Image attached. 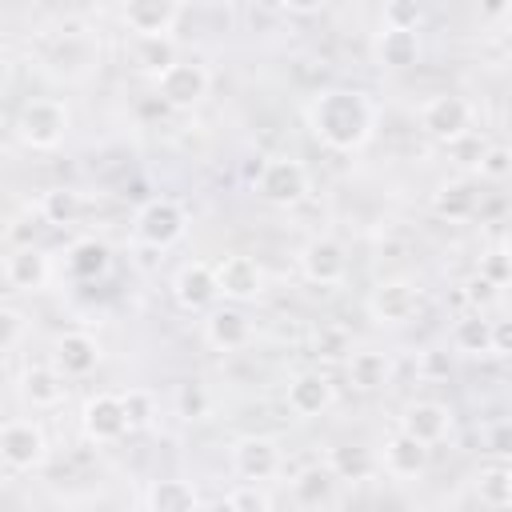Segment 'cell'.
Here are the masks:
<instances>
[{
    "mask_svg": "<svg viewBox=\"0 0 512 512\" xmlns=\"http://www.w3.org/2000/svg\"><path fill=\"white\" fill-rule=\"evenodd\" d=\"M300 268H304V276H308L312 284L336 288V284L348 276V252H344L340 240L316 236V240H308V244L300 248Z\"/></svg>",
    "mask_w": 512,
    "mask_h": 512,
    "instance_id": "cell-10",
    "label": "cell"
},
{
    "mask_svg": "<svg viewBox=\"0 0 512 512\" xmlns=\"http://www.w3.org/2000/svg\"><path fill=\"white\" fill-rule=\"evenodd\" d=\"M180 412L192 416V420H200V416L208 412V392H204L200 384H184V388H180Z\"/></svg>",
    "mask_w": 512,
    "mask_h": 512,
    "instance_id": "cell-42",
    "label": "cell"
},
{
    "mask_svg": "<svg viewBox=\"0 0 512 512\" xmlns=\"http://www.w3.org/2000/svg\"><path fill=\"white\" fill-rule=\"evenodd\" d=\"M496 296H500V288H496V284H488V280H484L480 272L464 280V300H468V304H472L476 312H480V308H488V304H492Z\"/></svg>",
    "mask_w": 512,
    "mask_h": 512,
    "instance_id": "cell-40",
    "label": "cell"
},
{
    "mask_svg": "<svg viewBox=\"0 0 512 512\" xmlns=\"http://www.w3.org/2000/svg\"><path fill=\"white\" fill-rule=\"evenodd\" d=\"M472 124H476V108L460 92H440L420 104V128L436 144H460L472 132Z\"/></svg>",
    "mask_w": 512,
    "mask_h": 512,
    "instance_id": "cell-2",
    "label": "cell"
},
{
    "mask_svg": "<svg viewBox=\"0 0 512 512\" xmlns=\"http://www.w3.org/2000/svg\"><path fill=\"white\" fill-rule=\"evenodd\" d=\"M476 168H480V176H488V180H504V176H512L508 144H492V148H484V156L476 160Z\"/></svg>",
    "mask_w": 512,
    "mask_h": 512,
    "instance_id": "cell-37",
    "label": "cell"
},
{
    "mask_svg": "<svg viewBox=\"0 0 512 512\" xmlns=\"http://www.w3.org/2000/svg\"><path fill=\"white\" fill-rule=\"evenodd\" d=\"M20 396L32 408H56L64 400V372L56 364H28L20 376Z\"/></svg>",
    "mask_w": 512,
    "mask_h": 512,
    "instance_id": "cell-21",
    "label": "cell"
},
{
    "mask_svg": "<svg viewBox=\"0 0 512 512\" xmlns=\"http://www.w3.org/2000/svg\"><path fill=\"white\" fill-rule=\"evenodd\" d=\"M380 28H404V32H416V28H420V8L408 4V0H392V4H384Z\"/></svg>",
    "mask_w": 512,
    "mask_h": 512,
    "instance_id": "cell-35",
    "label": "cell"
},
{
    "mask_svg": "<svg viewBox=\"0 0 512 512\" xmlns=\"http://www.w3.org/2000/svg\"><path fill=\"white\" fill-rule=\"evenodd\" d=\"M308 128L332 152H356L372 140L376 108L360 88H328L308 104Z\"/></svg>",
    "mask_w": 512,
    "mask_h": 512,
    "instance_id": "cell-1",
    "label": "cell"
},
{
    "mask_svg": "<svg viewBox=\"0 0 512 512\" xmlns=\"http://www.w3.org/2000/svg\"><path fill=\"white\" fill-rule=\"evenodd\" d=\"M0 460L8 472H32L48 460V436L36 420H8L0 432Z\"/></svg>",
    "mask_w": 512,
    "mask_h": 512,
    "instance_id": "cell-6",
    "label": "cell"
},
{
    "mask_svg": "<svg viewBox=\"0 0 512 512\" xmlns=\"http://www.w3.org/2000/svg\"><path fill=\"white\" fill-rule=\"evenodd\" d=\"M24 332H28V316H24L16 304H4V308H0V348H4L8 356L20 348Z\"/></svg>",
    "mask_w": 512,
    "mask_h": 512,
    "instance_id": "cell-34",
    "label": "cell"
},
{
    "mask_svg": "<svg viewBox=\"0 0 512 512\" xmlns=\"http://www.w3.org/2000/svg\"><path fill=\"white\" fill-rule=\"evenodd\" d=\"M232 468L240 480H272L280 472V448L268 436H240L232 448Z\"/></svg>",
    "mask_w": 512,
    "mask_h": 512,
    "instance_id": "cell-15",
    "label": "cell"
},
{
    "mask_svg": "<svg viewBox=\"0 0 512 512\" xmlns=\"http://www.w3.org/2000/svg\"><path fill=\"white\" fill-rule=\"evenodd\" d=\"M332 492H336V472H332L328 464H308V468H300L296 480H292V496H296V504H304V508L328 504Z\"/></svg>",
    "mask_w": 512,
    "mask_h": 512,
    "instance_id": "cell-27",
    "label": "cell"
},
{
    "mask_svg": "<svg viewBox=\"0 0 512 512\" xmlns=\"http://www.w3.org/2000/svg\"><path fill=\"white\" fill-rule=\"evenodd\" d=\"M400 432H408L412 440H420V444L432 448V444H440L452 432V408L440 404V400H416V404L404 408Z\"/></svg>",
    "mask_w": 512,
    "mask_h": 512,
    "instance_id": "cell-16",
    "label": "cell"
},
{
    "mask_svg": "<svg viewBox=\"0 0 512 512\" xmlns=\"http://www.w3.org/2000/svg\"><path fill=\"white\" fill-rule=\"evenodd\" d=\"M80 420H84L88 440H96V444H116L124 432H132L124 396H116V392H96V396L84 404Z\"/></svg>",
    "mask_w": 512,
    "mask_h": 512,
    "instance_id": "cell-9",
    "label": "cell"
},
{
    "mask_svg": "<svg viewBox=\"0 0 512 512\" xmlns=\"http://www.w3.org/2000/svg\"><path fill=\"white\" fill-rule=\"evenodd\" d=\"M484 448L492 456H512V420H496L488 432H484Z\"/></svg>",
    "mask_w": 512,
    "mask_h": 512,
    "instance_id": "cell-41",
    "label": "cell"
},
{
    "mask_svg": "<svg viewBox=\"0 0 512 512\" xmlns=\"http://www.w3.org/2000/svg\"><path fill=\"white\" fill-rule=\"evenodd\" d=\"M492 340H496V356H512V320H496Z\"/></svg>",
    "mask_w": 512,
    "mask_h": 512,
    "instance_id": "cell-44",
    "label": "cell"
},
{
    "mask_svg": "<svg viewBox=\"0 0 512 512\" xmlns=\"http://www.w3.org/2000/svg\"><path fill=\"white\" fill-rule=\"evenodd\" d=\"M108 268H112V248H108L104 240L88 236V240H76V244L68 248V272H72L76 280H96V276H104Z\"/></svg>",
    "mask_w": 512,
    "mask_h": 512,
    "instance_id": "cell-28",
    "label": "cell"
},
{
    "mask_svg": "<svg viewBox=\"0 0 512 512\" xmlns=\"http://www.w3.org/2000/svg\"><path fill=\"white\" fill-rule=\"evenodd\" d=\"M84 212V200L76 188H48L40 196V220L48 224H76Z\"/></svg>",
    "mask_w": 512,
    "mask_h": 512,
    "instance_id": "cell-31",
    "label": "cell"
},
{
    "mask_svg": "<svg viewBox=\"0 0 512 512\" xmlns=\"http://www.w3.org/2000/svg\"><path fill=\"white\" fill-rule=\"evenodd\" d=\"M420 308V288L404 276H392V280H380L372 292H368V316L376 324H408Z\"/></svg>",
    "mask_w": 512,
    "mask_h": 512,
    "instance_id": "cell-8",
    "label": "cell"
},
{
    "mask_svg": "<svg viewBox=\"0 0 512 512\" xmlns=\"http://www.w3.org/2000/svg\"><path fill=\"white\" fill-rule=\"evenodd\" d=\"M212 88V76L200 60H176L164 76H156V96L168 108H196Z\"/></svg>",
    "mask_w": 512,
    "mask_h": 512,
    "instance_id": "cell-7",
    "label": "cell"
},
{
    "mask_svg": "<svg viewBox=\"0 0 512 512\" xmlns=\"http://www.w3.org/2000/svg\"><path fill=\"white\" fill-rule=\"evenodd\" d=\"M4 280L8 288L16 292H40L48 280H52V260L44 248L36 244H16L8 256H4Z\"/></svg>",
    "mask_w": 512,
    "mask_h": 512,
    "instance_id": "cell-13",
    "label": "cell"
},
{
    "mask_svg": "<svg viewBox=\"0 0 512 512\" xmlns=\"http://www.w3.org/2000/svg\"><path fill=\"white\" fill-rule=\"evenodd\" d=\"M188 232V212L184 204H176L172 196H160V200H148L140 212H136V240L164 252L172 248L180 236Z\"/></svg>",
    "mask_w": 512,
    "mask_h": 512,
    "instance_id": "cell-5",
    "label": "cell"
},
{
    "mask_svg": "<svg viewBox=\"0 0 512 512\" xmlns=\"http://www.w3.org/2000/svg\"><path fill=\"white\" fill-rule=\"evenodd\" d=\"M508 156H512V144H508Z\"/></svg>",
    "mask_w": 512,
    "mask_h": 512,
    "instance_id": "cell-47",
    "label": "cell"
},
{
    "mask_svg": "<svg viewBox=\"0 0 512 512\" xmlns=\"http://www.w3.org/2000/svg\"><path fill=\"white\" fill-rule=\"evenodd\" d=\"M452 344H456V352H464V356H496L492 320H484L480 312L456 320V328H452Z\"/></svg>",
    "mask_w": 512,
    "mask_h": 512,
    "instance_id": "cell-29",
    "label": "cell"
},
{
    "mask_svg": "<svg viewBox=\"0 0 512 512\" xmlns=\"http://www.w3.org/2000/svg\"><path fill=\"white\" fill-rule=\"evenodd\" d=\"M148 512H200V496L188 480L164 476L148 488Z\"/></svg>",
    "mask_w": 512,
    "mask_h": 512,
    "instance_id": "cell-26",
    "label": "cell"
},
{
    "mask_svg": "<svg viewBox=\"0 0 512 512\" xmlns=\"http://www.w3.org/2000/svg\"><path fill=\"white\" fill-rule=\"evenodd\" d=\"M204 340L216 348V352H236L252 340V320L240 312V308H212L208 320H204Z\"/></svg>",
    "mask_w": 512,
    "mask_h": 512,
    "instance_id": "cell-18",
    "label": "cell"
},
{
    "mask_svg": "<svg viewBox=\"0 0 512 512\" xmlns=\"http://www.w3.org/2000/svg\"><path fill=\"white\" fill-rule=\"evenodd\" d=\"M380 464H384L388 476H396V480H412V476H420V472L428 468V444L412 440L408 432H392V436L384 440V456H380Z\"/></svg>",
    "mask_w": 512,
    "mask_h": 512,
    "instance_id": "cell-19",
    "label": "cell"
},
{
    "mask_svg": "<svg viewBox=\"0 0 512 512\" xmlns=\"http://www.w3.org/2000/svg\"><path fill=\"white\" fill-rule=\"evenodd\" d=\"M16 136H20L28 148H36V152L56 148V144L68 136V108H64L60 100H52V96L28 100V104L20 108V116H16Z\"/></svg>",
    "mask_w": 512,
    "mask_h": 512,
    "instance_id": "cell-3",
    "label": "cell"
},
{
    "mask_svg": "<svg viewBox=\"0 0 512 512\" xmlns=\"http://www.w3.org/2000/svg\"><path fill=\"white\" fill-rule=\"evenodd\" d=\"M280 12H296V16H312V12H320V4H280Z\"/></svg>",
    "mask_w": 512,
    "mask_h": 512,
    "instance_id": "cell-46",
    "label": "cell"
},
{
    "mask_svg": "<svg viewBox=\"0 0 512 512\" xmlns=\"http://www.w3.org/2000/svg\"><path fill=\"white\" fill-rule=\"evenodd\" d=\"M480 500L492 508H512V468H488L480 476Z\"/></svg>",
    "mask_w": 512,
    "mask_h": 512,
    "instance_id": "cell-33",
    "label": "cell"
},
{
    "mask_svg": "<svg viewBox=\"0 0 512 512\" xmlns=\"http://www.w3.org/2000/svg\"><path fill=\"white\" fill-rule=\"evenodd\" d=\"M328 468L336 472V480H368L376 472V456L360 444H336L328 452Z\"/></svg>",
    "mask_w": 512,
    "mask_h": 512,
    "instance_id": "cell-30",
    "label": "cell"
},
{
    "mask_svg": "<svg viewBox=\"0 0 512 512\" xmlns=\"http://www.w3.org/2000/svg\"><path fill=\"white\" fill-rule=\"evenodd\" d=\"M96 64V44L84 32H64L52 48V72L60 76H84Z\"/></svg>",
    "mask_w": 512,
    "mask_h": 512,
    "instance_id": "cell-23",
    "label": "cell"
},
{
    "mask_svg": "<svg viewBox=\"0 0 512 512\" xmlns=\"http://www.w3.org/2000/svg\"><path fill=\"white\" fill-rule=\"evenodd\" d=\"M180 4L176 0H128L120 8V24L128 32H136V40H152V36H168L180 20Z\"/></svg>",
    "mask_w": 512,
    "mask_h": 512,
    "instance_id": "cell-11",
    "label": "cell"
},
{
    "mask_svg": "<svg viewBox=\"0 0 512 512\" xmlns=\"http://www.w3.org/2000/svg\"><path fill=\"white\" fill-rule=\"evenodd\" d=\"M376 60L384 68H412L420 60V36L404 28H380L376 32Z\"/></svg>",
    "mask_w": 512,
    "mask_h": 512,
    "instance_id": "cell-25",
    "label": "cell"
},
{
    "mask_svg": "<svg viewBox=\"0 0 512 512\" xmlns=\"http://www.w3.org/2000/svg\"><path fill=\"white\" fill-rule=\"evenodd\" d=\"M120 396H124V408H128V424H132V428H148L152 416H156V408H152V392H144V388H128V392H120Z\"/></svg>",
    "mask_w": 512,
    "mask_h": 512,
    "instance_id": "cell-36",
    "label": "cell"
},
{
    "mask_svg": "<svg viewBox=\"0 0 512 512\" xmlns=\"http://www.w3.org/2000/svg\"><path fill=\"white\" fill-rule=\"evenodd\" d=\"M216 284H220V296L236 300V304H248L264 292V268L244 256V252H232L216 264Z\"/></svg>",
    "mask_w": 512,
    "mask_h": 512,
    "instance_id": "cell-12",
    "label": "cell"
},
{
    "mask_svg": "<svg viewBox=\"0 0 512 512\" xmlns=\"http://www.w3.org/2000/svg\"><path fill=\"white\" fill-rule=\"evenodd\" d=\"M136 64L152 76H164L176 64V44L172 36H152V40H136Z\"/></svg>",
    "mask_w": 512,
    "mask_h": 512,
    "instance_id": "cell-32",
    "label": "cell"
},
{
    "mask_svg": "<svg viewBox=\"0 0 512 512\" xmlns=\"http://www.w3.org/2000/svg\"><path fill=\"white\" fill-rule=\"evenodd\" d=\"M256 196L276 204V208H292L308 196V168L292 156H272L260 164L256 172Z\"/></svg>",
    "mask_w": 512,
    "mask_h": 512,
    "instance_id": "cell-4",
    "label": "cell"
},
{
    "mask_svg": "<svg viewBox=\"0 0 512 512\" xmlns=\"http://www.w3.org/2000/svg\"><path fill=\"white\" fill-rule=\"evenodd\" d=\"M420 372L424 376H448V352H424Z\"/></svg>",
    "mask_w": 512,
    "mask_h": 512,
    "instance_id": "cell-45",
    "label": "cell"
},
{
    "mask_svg": "<svg viewBox=\"0 0 512 512\" xmlns=\"http://www.w3.org/2000/svg\"><path fill=\"white\" fill-rule=\"evenodd\" d=\"M284 400H288V408L296 412V416H320V412H328L332 408V400H336V388H332V380L324 376V372H300V376H292L288 380V392H284Z\"/></svg>",
    "mask_w": 512,
    "mask_h": 512,
    "instance_id": "cell-17",
    "label": "cell"
},
{
    "mask_svg": "<svg viewBox=\"0 0 512 512\" xmlns=\"http://www.w3.org/2000/svg\"><path fill=\"white\" fill-rule=\"evenodd\" d=\"M316 352H320V356H344V352H352V348H348V340H344L340 328H320V332H316Z\"/></svg>",
    "mask_w": 512,
    "mask_h": 512,
    "instance_id": "cell-43",
    "label": "cell"
},
{
    "mask_svg": "<svg viewBox=\"0 0 512 512\" xmlns=\"http://www.w3.org/2000/svg\"><path fill=\"white\" fill-rule=\"evenodd\" d=\"M508 256H512V244H508Z\"/></svg>",
    "mask_w": 512,
    "mask_h": 512,
    "instance_id": "cell-48",
    "label": "cell"
},
{
    "mask_svg": "<svg viewBox=\"0 0 512 512\" xmlns=\"http://www.w3.org/2000/svg\"><path fill=\"white\" fill-rule=\"evenodd\" d=\"M348 384L360 388V392H380L388 380H392V360L376 348H356L348 352Z\"/></svg>",
    "mask_w": 512,
    "mask_h": 512,
    "instance_id": "cell-22",
    "label": "cell"
},
{
    "mask_svg": "<svg viewBox=\"0 0 512 512\" xmlns=\"http://www.w3.org/2000/svg\"><path fill=\"white\" fill-rule=\"evenodd\" d=\"M52 364H56L64 376H88V372L100 364V344H96L88 332H64V336L56 340Z\"/></svg>",
    "mask_w": 512,
    "mask_h": 512,
    "instance_id": "cell-20",
    "label": "cell"
},
{
    "mask_svg": "<svg viewBox=\"0 0 512 512\" xmlns=\"http://www.w3.org/2000/svg\"><path fill=\"white\" fill-rule=\"evenodd\" d=\"M432 212L448 224H460V220H472L476 216V192L468 180H444L436 192H432Z\"/></svg>",
    "mask_w": 512,
    "mask_h": 512,
    "instance_id": "cell-24",
    "label": "cell"
},
{
    "mask_svg": "<svg viewBox=\"0 0 512 512\" xmlns=\"http://www.w3.org/2000/svg\"><path fill=\"white\" fill-rule=\"evenodd\" d=\"M224 512H268V496H264L256 484H244V488H236V492L228 496Z\"/></svg>",
    "mask_w": 512,
    "mask_h": 512,
    "instance_id": "cell-39",
    "label": "cell"
},
{
    "mask_svg": "<svg viewBox=\"0 0 512 512\" xmlns=\"http://www.w3.org/2000/svg\"><path fill=\"white\" fill-rule=\"evenodd\" d=\"M172 296L180 308L188 312H204L216 296H220V284H216V264H204V260H192L176 272L172 280Z\"/></svg>",
    "mask_w": 512,
    "mask_h": 512,
    "instance_id": "cell-14",
    "label": "cell"
},
{
    "mask_svg": "<svg viewBox=\"0 0 512 512\" xmlns=\"http://www.w3.org/2000/svg\"><path fill=\"white\" fill-rule=\"evenodd\" d=\"M480 276H484L488 284L504 288V284L512 280V256H508V248H496V252H488V256L480 260Z\"/></svg>",
    "mask_w": 512,
    "mask_h": 512,
    "instance_id": "cell-38",
    "label": "cell"
}]
</instances>
